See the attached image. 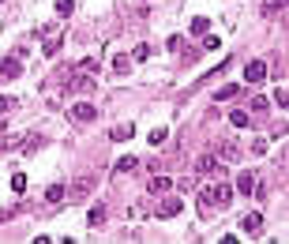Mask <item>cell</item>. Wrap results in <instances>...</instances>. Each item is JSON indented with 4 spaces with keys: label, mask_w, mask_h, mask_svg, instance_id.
<instances>
[{
    "label": "cell",
    "mask_w": 289,
    "mask_h": 244,
    "mask_svg": "<svg viewBox=\"0 0 289 244\" xmlns=\"http://www.w3.org/2000/svg\"><path fill=\"white\" fill-rule=\"evenodd\" d=\"M150 143H154V146L166 143V128H154V132H150Z\"/></svg>",
    "instance_id": "603a6c76"
},
{
    "label": "cell",
    "mask_w": 289,
    "mask_h": 244,
    "mask_svg": "<svg viewBox=\"0 0 289 244\" xmlns=\"http://www.w3.org/2000/svg\"><path fill=\"white\" fill-rule=\"evenodd\" d=\"M56 49H60V34H53V38H45V56H53Z\"/></svg>",
    "instance_id": "d6986e66"
},
{
    "label": "cell",
    "mask_w": 289,
    "mask_h": 244,
    "mask_svg": "<svg viewBox=\"0 0 289 244\" xmlns=\"http://www.w3.org/2000/svg\"><path fill=\"white\" fill-rule=\"evenodd\" d=\"M19 72H23V64H19V60H0V75H4V79H15Z\"/></svg>",
    "instance_id": "9c48e42d"
},
{
    "label": "cell",
    "mask_w": 289,
    "mask_h": 244,
    "mask_svg": "<svg viewBox=\"0 0 289 244\" xmlns=\"http://www.w3.org/2000/svg\"><path fill=\"white\" fill-rule=\"evenodd\" d=\"M8 109H15V102L12 98H0V113H8Z\"/></svg>",
    "instance_id": "484cf974"
},
{
    "label": "cell",
    "mask_w": 289,
    "mask_h": 244,
    "mask_svg": "<svg viewBox=\"0 0 289 244\" xmlns=\"http://www.w3.org/2000/svg\"><path fill=\"white\" fill-rule=\"evenodd\" d=\"M45 199H49V203H60V199H64V184H53V188L45 192Z\"/></svg>",
    "instance_id": "2e32d148"
},
{
    "label": "cell",
    "mask_w": 289,
    "mask_h": 244,
    "mask_svg": "<svg viewBox=\"0 0 289 244\" xmlns=\"http://www.w3.org/2000/svg\"><path fill=\"white\" fill-rule=\"evenodd\" d=\"M285 8V0H271V12H282Z\"/></svg>",
    "instance_id": "4316f807"
},
{
    "label": "cell",
    "mask_w": 289,
    "mask_h": 244,
    "mask_svg": "<svg viewBox=\"0 0 289 244\" xmlns=\"http://www.w3.org/2000/svg\"><path fill=\"white\" fill-rule=\"evenodd\" d=\"M147 56H150V49H147V45H136V53H132V60H147Z\"/></svg>",
    "instance_id": "44dd1931"
},
{
    "label": "cell",
    "mask_w": 289,
    "mask_h": 244,
    "mask_svg": "<svg viewBox=\"0 0 289 244\" xmlns=\"http://www.w3.org/2000/svg\"><path fill=\"white\" fill-rule=\"evenodd\" d=\"M207 199H210V203H218V207H229V199H233V188H229V184H221V180H218L214 188L207 192Z\"/></svg>",
    "instance_id": "277c9868"
},
{
    "label": "cell",
    "mask_w": 289,
    "mask_h": 244,
    "mask_svg": "<svg viewBox=\"0 0 289 244\" xmlns=\"http://www.w3.org/2000/svg\"><path fill=\"white\" fill-rule=\"evenodd\" d=\"M72 116H75V120H79V124H90L94 116H98V109H94L90 102H79V105H75V109H72Z\"/></svg>",
    "instance_id": "8992f818"
},
{
    "label": "cell",
    "mask_w": 289,
    "mask_h": 244,
    "mask_svg": "<svg viewBox=\"0 0 289 244\" xmlns=\"http://www.w3.org/2000/svg\"><path fill=\"white\" fill-rule=\"evenodd\" d=\"M267 109V98H252V113H263Z\"/></svg>",
    "instance_id": "d4e9b609"
},
{
    "label": "cell",
    "mask_w": 289,
    "mask_h": 244,
    "mask_svg": "<svg viewBox=\"0 0 289 244\" xmlns=\"http://www.w3.org/2000/svg\"><path fill=\"white\" fill-rule=\"evenodd\" d=\"M132 135H136V128H132V124H117V128L109 132V139H113V143H124V139H132Z\"/></svg>",
    "instance_id": "ba28073f"
},
{
    "label": "cell",
    "mask_w": 289,
    "mask_h": 244,
    "mask_svg": "<svg viewBox=\"0 0 289 244\" xmlns=\"http://www.w3.org/2000/svg\"><path fill=\"white\" fill-rule=\"evenodd\" d=\"M86 222H90V226H98V222H105V203H94V207L86 210Z\"/></svg>",
    "instance_id": "8fae6325"
},
{
    "label": "cell",
    "mask_w": 289,
    "mask_h": 244,
    "mask_svg": "<svg viewBox=\"0 0 289 244\" xmlns=\"http://www.w3.org/2000/svg\"><path fill=\"white\" fill-rule=\"evenodd\" d=\"M221 158H226V162H237V158H240V146H237V143H221Z\"/></svg>",
    "instance_id": "7c38bea8"
},
{
    "label": "cell",
    "mask_w": 289,
    "mask_h": 244,
    "mask_svg": "<svg viewBox=\"0 0 289 244\" xmlns=\"http://www.w3.org/2000/svg\"><path fill=\"white\" fill-rule=\"evenodd\" d=\"M263 75H267V64L263 60H248V68H244V79L248 83H263Z\"/></svg>",
    "instance_id": "5b68a950"
},
{
    "label": "cell",
    "mask_w": 289,
    "mask_h": 244,
    "mask_svg": "<svg viewBox=\"0 0 289 244\" xmlns=\"http://www.w3.org/2000/svg\"><path fill=\"white\" fill-rule=\"evenodd\" d=\"M90 188H94V177H79V180H75V188H72L68 195H72V199H83Z\"/></svg>",
    "instance_id": "52a82bcc"
},
{
    "label": "cell",
    "mask_w": 289,
    "mask_h": 244,
    "mask_svg": "<svg viewBox=\"0 0 289 244\" xmlns=\"http://www.w3.org/2000/svg\"><path fill=\"white\" fill-rule=\"evenodd\" d=\"M259 173L255 169H244V173H237V192L240 195H255V188H259Z\"/></svg>",
    "instance_id": "3957f363"
},
{
    "label": "cell",
    "mask_w": 289,
    "mask_h": 244,
    "mask_svg": "<svg viewBox=\"0 0 289 244\" xmlns=\"http://www.w3.org/2000/svg\"><path fill=\"white\" fill-rule=\"evenodd\" d=\"M98 86V79H94L90 72H83V68H75V72L68 75V90H79V94H86V90H94Z\"/></svg>",
    "instance_id": "6da1fadb"
},
{
    "label": "cell",
    "mask_w": 289,
    "mask_h": 244,
    "mask_svg": "<svg viewBox=\"0 0 289 244\" xmlns=\"http://www.w3.org/2000/svg\"><path fill=\"white\" fill-rule=\"evenodd\" d=\"M12 188L15 192H26V177H23V173H15V177H12Z\"/></svg>",
    "instance_id": "ffe728a7"
},
{
    "label": "cell",
    "mask_w": 289,
    "mask_h": 244,
    "mask_svg": "<svg viewBox=\"0 0 289 244\" xmlns=\"http://www.w3.org/2000/svg\"><path fill=\"white\" fill-rule=\"evenodd\" d=\"M75 12V0H56V15H72Z\"/></svg>",
    "instance_id": "ac0fdd59"
},
{
    "label": "cell",
    "mask_w": 289,
    "mask_h": 244,
    "mask_svg": "<svg viewBox=\"0 0 289 244\" xmlns=\"http://www.w3.org/2000/svg\"><path fill=\"white\" fill-rule=\"evenodd\" d=\"M196 169H199V173H210V177H218V180L226 177V165H221L214 154H203V158L196 162Z\"/></svg>",
    "instance_id": "7a4b0ae2"
},
{
    "label": "cell",
    "mask_w": 289,
    "mask_h": 244,
    "mask_svg": "<svg viewBox=\"0 0 289 244\" xmlns=\"http://www.w3.org/2000/svg\"><path fill=\"white\" fill-rule=\"evenodd\" d=\"M240 90V86H221V90H218V102H226V98H233Z\"/></svg>",
    "instance_id": "7402d4cb"
},
{
    "label": "cell",
    "mask_w": 289,
    "mask_h": 244,
    "mask_svg": "<svg viewBox=\"0 0 289 244\" xmlns=\"http://www.w3.org/2000/svg\"><path fill=\"white\" fill-rule=\"evenodd\" d=\"M136 158H132V154H128V158H117V165H113V169H117V173H132V169H136Z\"/></svg>",
    "instance_id": "4fadbf2b"
},
{
    "label": "cell",
    "mask_w": 289,
    "mask_h": 244,
    "mask_svg": "<svg viewBox=\"0 0 289 244\" xmlns=\"http://www.w3.org/2000/svg\"><path fill=\"white\" fill-rule=\"evenodd\" d=\"M207 26H210V23H207L203 15H199V19H191V26H188V30H191V34H207Z\"/></svg>",
    "instance_id": "e0dca14e"
},
{
    "label": "cell",
    "mask_w": 289,
    "mask_h": 244,
    "mask_svg": "<svg viewBox=\"0 0 289 244\" xmlns=\"http://www.w3.org/2000/svg\"><path fill=\"white\" fill-rule=\"evenodd\" d=\"M259 222H263L259 214H248V218H244V229H259Z\"/></svg>",
    "instance_id": "cb8c5ba5"
},
{
    "label": "cell",
    "mask_w": 289,
    "mask_h": 244,
    "mask_svg": "<svg viewBox=\"0 0 289 244\" xmlns=\"http://www.w3.org/2000/svg\"><path fill=\"white\" fill-rule=\"evenodd\" d=\"M169 188H173L169 177H150V192H169Z\"/></svg>",
    "instance_id": "5bb4252c"
},
{
    "label": "cell",
    "mask_w": 289,
    "mask_h": 244,
    "mask_svg": "<svg viewBox=\"0 0 289 244\" xmlns=\"http://www.w3.org/2000/svg\"><path fill=\"white\" fill-rule=\"evenodd\" d=\"M229 120H233V128H248V120H252V116H248V113H229Z\"/></svg>",
    "instance_id": "9a60e30c"
},
{
    "label": "cell",
    "mask_w": 289,
    "mask_h": 244,
    "mask_svg": "<svg viewBox=\"0 0 289 244\" xmlns=\"http://www.w3.org/2000/svg\"><path fill=\"white\" fill-rule=\"evenodd\" d=\"M173 214H180V199H166L158 207V218H173Z\"/></svg>",
    "instance_id": "30bf717a"
}]
</instances>
